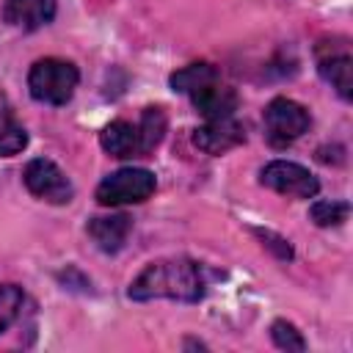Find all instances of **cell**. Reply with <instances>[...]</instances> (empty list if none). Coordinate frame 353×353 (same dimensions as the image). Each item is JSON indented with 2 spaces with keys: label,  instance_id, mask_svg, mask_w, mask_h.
<instances>
[{
  "label": "cell",
  "instance_id": "1",
  "mask_svg": "<svg viewBox=\"0 0 353 353\" xmlns=\"http://www.w3.org/2000/svg\"><path fill=\"white\" fill-rule=\"evenodd\" d=\"M207 292V281L201 273V265L188 256H168L149 262L127 290L130 301H179V303H196Z\"/></svg>",
  "mask_w": 353,
  "mask_h": 353
},
{
  "label": "cell",
  "instance_id": "2",
  "mask_svg": "<svg viewBox=\"0 0 353 353\" xmlns=\"http://www.w3.org/2000/svg\"><path fill=\"white\" fill-rule=\"evenodd\" d=\"M80 83V72L72 61L63 58H41L28 72V91L36 102L44 105H66Z\"/></svg>",
  "mask_w": 353,
  "mask_h": 353
},
{
  "label": "cell",
  "instance_id": "3",
  "mask_svg": "<svg viewBox=\"0 0 353 353\" xmlns=\"http://www.w3.org/2000/svg\"><path fill=\"white\" fill-rule=\"evenodd\" d=\"M154 188L157 179L149 168H119L97 185V201L102 207L141 204L154 193Z\"/></svg>",
  "mask_w": 353,
  "mask_h": 353
},
{
  "label": "cell",
  "instance_id": "4",
  "mask_svg": "<svg viewBox=\"0 0 353 353\" xmlns=\"http://www.w3.org/2000/svg\"><path fill=\"white\" fill-rule=\"evenodd\" d=\"M309 124H312L309 110L295 99L276 97L265 108V138L276 149L298 141L309 130Z\"/></svg>",
  "mask_w": 353,
  "mask_h": 353
},
{
  "label": "cell",
  "instance_id": "5",
  "mask_svg": "<svg viewBox=\"0 0 353 353\" xmlns=\"http://www.w3.org/2000/svg\"><path fill=\"white\" fill-rule=\"evenodd\" d=\"M259 182L281 196H292V199H314L317 190H320V182L317 176L292 163V160H273L268 163L262 171H259Z\"/></svg>",
  "mask_w": 353,
  "mask_h": 353
},
{
  "label": "cell",
  "instance_id": "6",
  "mask_svg": "<svg viewBox=\"0 0 353 353\" xmlns=\"http://www.w3.org/2000/svg\"><path fill=\"white\" fill-rule=\"evenodd\" d=\"M25 188L41 199V201H50V204H69L72 196H74V188L72 182L66 179V174L47 157H33L28 165H25Z\"/></svg>",
  "mask_w": 353,
  "mask_h": 353
},
{
  "label": "cell",
  "instance_id": "7",
  "mask_svg": "<svg viewBox=\"0 0 353 353\" xmlns=\"http://www.w3.org/2000/svg\"><path fill=\"white\" fill-rule=\"evenodd\" d=\"M193 143L207 154H226L245 143V127L229 119H210L204 127L193 132Z\"/></svg>",
  "mask_w": 353,
  "mask_h": 353
},
{
  "label": "cell",
  "instance_id": "8",
  "mask_svg": "<svg viewBox=\"0 0 353 353\" xmlns=\"http://www.w3.org/2000/svg\"><path fill=\"white\" fill-rule=\"evenodd\" d=\"M3 19L19 30H39L55 19V0H6Z\"/></svg>",
  "mask_w": 353,
  "mask_h": 353
},
{
  "label": "cell",
  "instance_id": "9",
  "mask_svg": "<svg viewBox=\"0 0 353 353\" xmlns=\"http://www.w3.org/2000/svg\"><path fill=\"white\" fill-rule=\"evenodd\" d=\"M99 143L110 157H146L143 154V141H141V130L138 124H130L124 119L110 121L102 132H99Z\"/></svg>",
  "mask_w": 353,
  "mask_h": 353
},
{
  "label": "cell",
  "instance_id": "10",
  "mask_svg": "<svg viewBox=\"0 0 353 353\" xmlns=\"http://www.w3.org/2000/svg\"><path fill=\"white\" fill-rule=\"evenodd\" d=\"M130 229H132V218L124 215V212H119V215H97V218H91L88 226H85L88 237H91V240L97 243V248L105 251V254L121 251V245L127 243Z\"/></svg>",
  "mask_w": 353,
  "mask_h": 353
},
{
  "label": "cell",
  "instance_id": "11",
  "mask_svg": "<svg viewBox=\"0 0 353 353\" xmlns=\"http://www.w3.org/2000/svg\"><path fill=\"white\" fill-rule=\"evenodd\" d=\"M193 108L210 121V119H229L234 116V108H237V94L221 83H210V85H201L196 88L193 94H188Z\"/></svg>",
  "mask_w": 353,
  "mask_h": 353
},
{
  "label": "cell",
  "instance_id": "12",
  "mask_svg": "<svg viewBox=\"0 0 353 353\" xmlns=\"http://www.w3.org/2000/svg\"><path fill=\"white\" fill-rule=\"evenodd\" d=\"M317 72L325 83H331V88H336V94L347 102L353 99V61L347 52L342 55H325L317 63Z\"/></svg>",
  "mask_w": 353,
  "mask_h": 353
},
{
  "label": "cell",
  "instance_id": "13",
  "mask_svg": "<svg viewBox=\"0 0 353 353\" xmlns=\"http://www.w3.org/2000/svg\"><path fill=\"white\" fill-rule=\"evenodd\" d=\"M28 146V132L25 127L17 121L8 99L0 94V157H11L19 154Z\"/></svg>",
  "mask_w": 353,
  "mask_h": 353
},
{
  "label": "cell",
  "instance_id": "14",
  "mask_svg": "<svg viewBox=\"0 0 353 353\" xmlns=\"http://www.w3.org/2000/svg\"><path fill=\"white\" fill-rule=\"evenodd\" d=\"M210 83H218V69L207 61H199V63H190V66H182L176 69L171 77H168V85L179 94H193L196 88L201 85H210Z\"/></svg>",
  "mask_w": 353,
  "mask_h": 353
},
{
  "label": "cell",
  "instance_id": "15",
  "mask_svg": "<svg viewBox=\"0 0 353 353\" xmlns=\"http://www.w3.org/2000/svg\"><path fill=\"white\" fill-rule=\"evenodd\" d=\"M165 127H168V121H165L163 108H143L141 121H138L141 141H143V154H152L160 146V141L165 135Z\"/></svg>",
  "mask_w": 353,
  "mask_h": 353
},
{
  "label": "cell",
  "instance_id": "16",
  "mask_svg": "<svg viewBox=\"0 0 353 353\" xmlns=\"http://www.w3.org/2000/svg\"><path fill=\"white\" fill-rule=\"evenodd\" d=\"M22 303H25V292L17 284H0V334L8 331L17 317L22 314Z\"/></svg>",
  "mask_w": 353,
  "mask_h": 353
},
{
  "label": "cell",
  "instance_id": "17",
  "mask_svg": "<svg viewBox=\"0 0 353 353\" xmlns=\"http://www.w3.org/2000/svg\"><path fill=\"white\" fill-rule=\"evenodd\" d=\"M309 215L317 226H339L342 221H347L350 204L347 201H314Z\"/></svg>",
  "mask_w": 353,
  "mask_h": 353
},
{
  "label": "cell",
  "instance_id": "18",
  "mask_svg": "<svg viewBox=\"0 0 353 353\" xmlns=\"http://www.w3.org/2000/svg\"><path fill=\"white\" fill-rule=\"evenodd\" d=\"M270 339H273L276 347H281V350H287V353H303V350H306V339H303L301 331H298L292 323H287V320H276V323L270 325Z\"/></svg>",
  "mask_w": 353,
  "mask_h": 353
},
{
  "label": "cell",
  "instance_id": "19",
  "mask_svg": "<svg viewBox=\"0 0 353 353\" xmlns=\"http://www.w3.org/2000/svg\"><path fill=\"white\" fill-rule=\"evenodd\" d=\"M254 234L262 240V245L265 248H270L279 259H284V262H290L295 254H292V245H290V240H284L281 234H276V232H270V229H254Z\"/></svg>",
  "mask_w": 353,
  "mask_h": 353
}]
</instances>
